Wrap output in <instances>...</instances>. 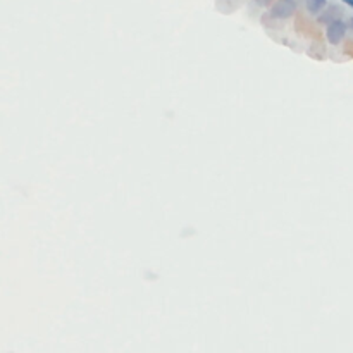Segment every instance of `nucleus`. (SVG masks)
I'll use <instances>...</instances> for the list:
<instances>
[{"mask_svg":"<svg viewBox=\"0 0 353 353\" xmlns=\"http://www.w3.org/2000/svg\"><path fill=\"white\" fill-rule=\"evenodd\" d=\"M296 10V2L295 0H278L272 5V17L276 19H286V17L293 16V12Z\"/></svg>","mask_w":353,"mask_h":353,"instance_id":"obj_2","label":"nucleus"},{"mask_svg":"<svg viewBox=\"0 0 353 353\" xmlns=\"http://www.w3.org/2000/svg\"><path fill=\"white\" fill-rule=\"evenodd\" d=\"M258 3H260V5H265V3H269L271 2V0H257Z\"/></svg>","mask_w":353,"mask_h":353,"instance_id":"obj_4","label":"nucleus"},{"mask_svg":"<svg viewBox=\"0 0 353 353\" xmlns=\"http://www.w3.org/2000/svg\"><path fill=\"white\" fill-rule=\"evenodd\" d=\"M347 23L341 19H336L333 21V23L327 24V31H326V36H327V41L333 45H338L341 40L345 38V35H347Z\"/></svg>","mask_w":353,"mask_h":353,"instance_id":"obj_1","label":"nucleus"},{"mask_svg":"<svg viewBox=\"0 0 353 353\" xmlns=\"http://www.w3.org/2000/svg\"><path fill=\"white\" fill-rule=\"evenodd\" d=\"M350 26H352V30H353V16H352V21H350Z\"/></svg>","mask_w":353,"mask_h":353,"instance_id":"obj_6","label":"nucleus"},{"mask_svg":"<svg viewBox=\"0 0 353 353\" xmlns=\"http://www.w3.org/2000/svg\"><path fill=\"white\" fill-rule=\"evenodd\" d=\"M305 5L310 14H317L327 5V0H305Z\"/></svg>","mask_w":353,"mask_h":353,"instance_id":"obj_3","label":"nucleus"},{"mask_svg":"<svg viewBox=\"0 0 353 353\" xmlns=\"http://www.w3.org/2000/svg\"><path fill=\"white\" fill-rule=\"evenodd\" d=\"M345 3H347V5H350V7H353V0H343Z\"/></svg>","mask_w":353,"mask_h":353,"instance_id":"obj_5","label":"nucleus"}]
</instances>
